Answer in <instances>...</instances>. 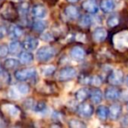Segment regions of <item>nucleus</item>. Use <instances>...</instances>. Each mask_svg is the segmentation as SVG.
<instances>
[{
  "label": "nucleus",
  "mask_w": 128,
  "mask_h": 128,
  "mask_svg": "<svg viewBox=\"0 0 128 128\" xmlns=\"http://www.w3.org/2000/svg\"><path fill=\"white\" fill-rule=\"evenodd\" d=\"M92 36V39L95 42H103V41L106 40V37H107V31L103 26H98V27H96L93 30Z\"/></svg>",
  "instance_id": "10"
},
{
  "label": "nucleus",
  "mask_w": 128,
  "mask_h": 128,
  "mask_svg": "<svg viewBox=\"0 0 128 128\" xmlns=\"http://www.w3.org/2000/svg\"><path fill=\"white\" fill-rule=\"evenodd\" d=\"M34 60V56L32 53L30 52H21L19 54V61H20L21 63L23 64H29L30 62H32Z\"/></svg>",
  "instance_id": "22"
},
{
  "label": "nucleus",
  "mask_w": 128,
  "mask_h": 128,
  "mask_svg": "<svg viewBox=\"0 0 128 128\" xmlns=\"http://www.w3.org/2000/svg\"><path fill=\"white\" fill-rule=\"evenodd\" d=\"M3 72H4V68L1 66V64H0V74L3 73Z\"/></svg>",
  "instance_id": "42"
},
{
  "label": "nucleus",
  "mask_w": 128,
  "mask_h": 128,
  "mask_svg": "<svg viewBox=\"0 0 128 128\" xmlns=\"http://www.w3.org/2000/svg\"><path fill=\"white\" fill-rule=\"evenodd\" d=\"M77 75V70L72 66H66L62 68L57 75V79L60 82H67Z\"/></svg>",
  "instance_id": "4"
},
{
  "label": "nucleus",
  "mask_w": 128,
  "mask_h": 128,
  "mask_svg": "<svg viewBox=\"0 0 128 128\" xmlns=\"http://www.w3.org/2000/svg\"><path fill=\"white\" fill-rule=\"evenodd\" d=\"M33 109H34V111H37V112H44L46 110V104L43 102L37 103V104L34 105Z\"/></svg>",
  "instance_id": "35"
},
{
  "label": "nucleus",
  "mask_w": 128,
  "mask_h": 128,
  "mask_svg": "<svg viewBox=\"0 0 128 128\" xmlns=\"http://www.w3.org/2000/svg\"><path fill=\"white\" fill-rule=\"evenodd\" d=\"M70 55L72 59L76 62H81L84 59L86 56V51L84 49L80 46H75L70 51Z\"/></svg>",
  "instance_id": "12"
},
{
  "label": "nucleus",
  "mask_w": 128,
  "mask_h": 128,
  "mask_svg": "<svg viewBox=\"0 0 128 128\" xmlns=\"http://www.w3.org/2000/svg\"><path fill=\"white\" fill-rule=\"evenodd\" d=\"M56 48L52 46H43L37 51L36 57L41 62H46L56 55Z\"/></svg>",
  "instance_id": "2"
},
{
  "label": "nucleus",
  "mask_w": 128,
  "mask_h": 128,
  "mask_svg": "<svg viewBox=\"0 0 128 128\" xmlns=\"http://www.w3.org/2000/svg\"><path fill=\"white\" fill-rule=\"evenodd\" d=\"M29 10H30V6H29L28 4L24 3V2L20 4V5H19V8H18V12L22 16L26 17V15H28Z\"/></svg>",
  "instance_id": "32"
},
{
  "label": "nucleus",
  "mask_w": 128,
  "mask_h": 128,
  "mask_svg": "<svg viewBox=\"0 0 128 128\" xmlns=\"http://www.w3.org/2000/svg\"><path fill=\"white\" fill-rule=\"evenodd\" d=\"M109 116L108 118L111 120H117L120 118L122 113V106L120 104H112L109 108Z\"/></svg>",
  "instance_id": "14"
},
{
  "label": "nucleus",
  "mask_w": 128,
  "mask_h": 128,
  "mask_svg": "<svg viewBox=\"0 0 128 128\" xmlns=\"http://www.w3.org/2000/svg\"><path fill=\"white\" fill-rule=\"evenodd\" d=\"M81 6L84 12L89 14H96L100 10V5L97 0H84Z\"/></svg>",
  "instance_id": "9"
},
{
  "label": "nucleus",
  "mask_w": 128,
  "mask_h": 128,
  "mask_svg": "<svg viewBox=\"0 0 128 128\" xmlns=\"http://www.w3.org/2000/svg\"><path fill=\"white\" fill-rule=\"evenodd\" d=\"M6 34H7V28L4 26H0V39L4 38Z\"/></svg>",
  "instance_id": "36"
},
{
  "label": "nucleus",
  "mask_w": 128,
  "mask_h": 128,
  "mask_svg": "<svg viewBox=\"0 0 128 128\" xmlns=\"http://www.w3.org/2000/svg\"><path fill=\"white\" fill-rule=\"evenodd\" d=\"M48 11L46 7L43 5H36L32 7V15L38 19H44L47 17Z\"/></svg>",
  "instance_id": "13"
},
{
  "label": "nucleus",
  "mask_w": 128,
  "mask_h": 128,
  "mask_svg": "<svg viewBox=\"0 0 128 128\" xmlns=\"http://www.w3.org/2000/svg\"><path fill=\"white\" fill-rule=\"evenodd\" d=\"M23 29L18 26H16V25H13V26H10V35L12 36V38H19L23 35Z\"/></svg>",
  "instance_id": "25"
},
{
  "label": "nucleus",
  "mask_w": 128,
  "mask_h": 128,
  "mask_svg": "<svg viewBox=\"0 0 128 128\" xmlns=\"http://www.w3.org/2000/svg\"><path fill=\"white\" fill-rule=\"evenodd\" d=\"M112 45L115 49L120 52H125L128 49V31L118 32L112 36Z\"/></svg>",
  "instance_id": "1"
},
{
  "label": "nucleus",
  "mask_w": 128,
  "mask_h": 128,
  "mask_svg": "<svg viewBox=\"0 0 128 128\" xmlns=\"http://www.w3.org/2000/svg\"><path fill=\"white\" fill-rule=\"evenodd\" d=\"M120 91L116 86L112 85L104 90V97L108 101H115L120 97Z\"/></svg>",
  "instance_id": "11"
},
{
  "label": "nucleus",
  "mask_w": 128,
  "mask_h": 128,
  "mask_svg": "<svg viewBox=\"0 0 128 128\" xmlns=\"http://www.w3.org/2000/svg\"><path fill=\"white\" fill-rule=\"evenodd\" d=\"M64 15L71 20H76V19L80 18V13H79L78 9L74 5H68L64 9Z\"/></svg>",
  "instance_id": "16"
},
{
  "label": "nucleus",
  "mask_w": 128,
  "mask_h": 128,
  "mask_svg": "<svg viewBox=\"0 0 128 128\" xmlns=\"http://www.w3.org/2000/svg\"><path fill=\"white\" fill-rule=\"evenodd\" d=\"M56 71V67L53 65H47V66H44L41 68V73L44 75V76H50V75H53Z\"/></svg>",
  "instance_id": "28"
},
{
  "label": "nucleus",
  "mask_w": 128,
  "mask_h": 128,
  "mask_svg": "<svg viewBox=\"0 0 128 128\" xmlns=\"http://www.w3.org/2000/svg\"><path fill=\"white\" fill-rule=\"evenodd\" d=\"M70 127L72 128H84L86 126V123L78 119H71L68 123Z\"/></svg>",
  "instance_id": "30"
},
{
  "label": "nucleus",
  "mask_w": 128,
  "mask_h": 128,
  "mask_svg": "<svg viewBox=\"0 0 128 128\" xmlns=\"http://www.w3.org/2000/svg\"><path fill=\"white\" fill-rule=\"evenodd\" d=\"M22 48H23V45L18 40L12 41V42H10V45H9V51H10V53L12 54V55L20 54Z\"/></svg>",
  "instance_id": "23"
},
{
  "label": "nucleus",
  "mask_w": 128,
  "mask_h": 128,
  "mask_svg": "<svg viewBox=\"0 0 128 128\" xmlns=\"http://www.w3.org/2000/svg\"><path fill=\"white\" fill-rule=\"evenodd\" d=\"M10 53L9 47L5 44H0V58H4Z\"/></svg>",
  "instance_id": "34"
},
{
  "label": "nucleus",
  "mask_w": 128,
  "mask_h": 128,
  "mask_svg": "<svg viewBox=\"0 0 128 128\" xmlns=\"http://www.w3.org/2000/svg\"><path fill=\"white\" fill-rule=\"evenodd\" d=\"M100 8L104 13H111L115 8V3L113 0H101Z\"/></svg>",
  "instance_id": "18"
},
{
  "label": "nucleus",
  "mask_w": 128,
  "mask_h": 128,
  "mask_svg": "<svg viewBox=\"0 0 128 128\" xmlns=\"http://www.w3.org/2000/svg\"><path fill=\"white\" fill-rule=\"evenodd\" d=\"M94 112V108L92 104L87 103L86 101L81 102L80 104H78L77 107V113L79 117L83 118H89L92 116Z\"/></svg>",
  "instance_id": "6"
},
{
  "label": "nucleus",
  "mask_w": 128,
  "mask_h": 128,
  "mask_svg": "<svg viewBox=\"0 0 128 128\" xmlns=\"http://www.w3.org/2000/svg\"><path fill=\"white\" fill-rule=\"evenodd\" d=\"M90 96V91L86 88H81V89L78 90L75 93V98L78 102H84Z\"/></svg>",
  "instance_id": "19"
},
{
  "label": "nucleus",
  "mask_w": 128,
  "mask_h": 128,
  "mask_svg": "<svg viewBox=\"0 0 128 128\" xmlns=\"http://www.w3.org/2000/svg\"><path fill=\"white\" fill-rule=\"evenodd\" d=\"M106 24L109 27H115L120 24V17L117 14L109 16L106 19Z\"/></svg>",
  "instance_id": "26"
},
{
  "label": "nucleus",
  "mask_w": 128,
  "mask_h": 128,
  "mask_svg": "<svg viewBox=\"0 0 128 128\" xmlns=\"http://www.w3.org/2000/svg\"><path fill=\"white\" fill-rule=\"evenodd\" d=\"M16 89H17V91H18V93L20 95H26L30 92V87H29V85L24 83L18 84L16 86Z\"/></svg>",
  "instance_id": "31"
},
{
  "label": "nucleus",
  "mask_w": 128,
  "mask_h": 128,
  "mask_svg": "<svg viewBox=\"0 0 128 128\" xmlns=\"http://www.w3.org/2000/svg\"><path fill=\"white\" fill-rule=\"evenodd\" d=\"M12 2H14V3H18V4H21L23 3V2L24 1V0H12Z\"/></svg>",
  "instance_id": "40"
},
{
  "label": "nucleus",
  "mask_w": 128,
  "mask_h": 128,
  "mask_svg": "<svg viewBox=\"0 0 128 128\" xmlns=\"http://www.w3.org/2000/svg\"><path fill=\"white\" fill-rule=\"evenodd\" d=\"M0 1H1V0H0Z\"/></svg>",
  "instance_id": "44"
},
{
  "label": "nucleus",
  "mask_w": 128,
  "mask_h": 128,
  "mask_svg": "<svg viewBox=\"0 0 128 128\" xmlns=\"http://www.w3.org/2000/svg\"><path fill=\"white\" fill-rule=\"evenodd\" d=\"M96 115L98 119H100L101 121H104L109 116L108 108L106 107L104 105H100L96 110Z\"/></svg>",
  "instance_id": "20"
},
{
  "label": "nucleus",
  "mask_w": 128,
  "mask_h": 128,
  "mask_svg": "<svg viewBox=\"0 0 128 128\" xmlns=\"http://www.w3.org/2000/svg\"><path fill=\"white\" fill-rule=\"evenodd\" d=\"M46 2L50 5H55L56 3H57V0H46Z\"/></svg>",
  "instance_id": "38"
},
{
  "label": "nucleus",
  "mask_w": 128,
  "mask_h": 128,
  "mask_svg": "<svg viewBox=\"0 0 128 128\" xmlns=\"http://www.w3.org/2000/svg\"><path fill=\"white\" fill-rule=\"evenodd\" d=\"M4 68H7V69H15V68H17L19 66V64H20V61H18L16 60V59H13V58H10V59H7V60H5L4 63Z\"/></svg>",
  "instance_id": "24"
},
{
  "label": "nucleus",
  "mask_w": 128,
  "mask_h": 128,
  "mask_svg": "<svg viewBox=\"0 0 128 128\" xmlns=\"http://www.w3.org/2000/svg\"><path fill=\"white\" fill-rule=\"evenodd\" d=\"M66 1H67L68 3H70V4H74V3H77V2H78L79 0H66Z\"/></svg>",
  "instance_id": "39"
},
{
  "label": "nucleus",
  "mask_w": 128,
  "mask_h": 128,
  "mask_svg": "<svg viewBox=\"0 0 128 128\" xmlns=\"http://www.w3.org/2000/svg\"><path fill=\"white\" fill-rule=\"evenodd\" d=\"M92 20L89 15H84L79 18V25L84 28H88L92 26Z\"/></svg>",
  "instance_id": "27"
},
{
  "label": "nucleus",
  "mask_w": 128,
  "mask_h": 128,
  "mask_svg": "<svg viewBox=\"0 0 128 128\" xmlns=\"http://www.w3.org/2000/svg\"><path fill=\"white\" fill-rule=\"evenodd\" d=\"M103 83V79L100 75H93L90 78L89 84H91L93 87H100Z\"/></svg>",
  "instance_id": "29"
},
{
  "label": "nucleus",
  "mask_w": 128,
  "mask_h": 128,
  "mask_svg": "<svg viewBox=\"0 0 128 128\" xmlns=\"http://www.w3.org/2000/svg\"><path fill=\"white\" fill-rule=\"evenodd\" d=\"M38 44H39V41L37 38L30 37L24 39L22 45H23V48L26 49V51H33V50L37 49V48L38 47Z\"/></svg>",
  "instance_id": "17"
},
{
  "label": "nucleus",
  "mask_w": 128,
  "mask_h": 128,
  "mask_svg": "<svg viewBox=\"0 0 128 128\" xmlns=\"http://www.w3.org/2000/svg\"><path fill=\"white\" fill-rule=\"evenodd\" d=\"M46 27H47V24H46V22L43 21L42 19H38V20L34 21L33 24H32V29L35 32H39V33L44 32Z\"/></svg>",
  "instance_id": "21"
},
{
  "label": "nucleus",
  "mask_w": 128,
  "mask_h": 128,
  "mask_svg": "<svg viewBox=\"0 0 128 128\" xmlns=\"http://www.w3.org/2000/svg\"><path fill=\"white\" fill-rule=\"evenodd\" d=\"M0 16L5 20L14 21L15 19H17L18 13L12 4L6 3L0 8Z\"/></svg>",
  "instance_id": "3"
},
{
  "label": "nucleus",
  "mask_w": 128,
  "mask_h": 128,
  "mask_svg": "<svg viewBox=\"0 0 128 128\" xmlns=\"http://www.w3.org/2000/svg\"><path fill=\"white\" fill-rule=\"evenodd\" d=\"M126 109L128 110V101H127V103H126Z\"/></svg>",
  "instance_id": "43"
},
{
  "label": "nucleus",
  "mask_w": 128,
  "mask_h": 128,
  "mask_svg": "<svg viewBox=\"0 0 128 128\" xmlns=\"http://www.w3.org/2000/svg\"><path fill=\"white\" fill-rule=\"evenodd\" d=\"M90 99H91L92 103L94 104H100L103 100V93L101 90L98 89V87L93 88L92 90L90 91Z\"/></svg>",
  "instance_id": "15"
},
{
  "label": "nucleus",
  "mask_w": 128,
  "mask_h": 128,
  "mask_svg": "<svg viewBox=\"0 0 128 128\" xmlns=\"http://www.w3.org/2000/svg\"><path fill=\"white\" fill-rule=\"evenodd\" d=\"M121 125L123 126H128V114L125 115L121 119Z\"/></svg>",
  "instance_id": "37"
},
{
  "label": "nucleus",
  "mask_w": 128,
  "mask_h": 128,
  "mask_svg": "<svg viewBox=\"0 0 128 128\" xmlns=\"http://www.w3.org/2000/svg\"><path fill=\"white\" fill-rule=\"evenodd\" d=\"M37 75V70L33 68H26L15 72L14 76L19 82H26L30 79H33Z\"/></svg>",
  "instance_id": "5"
},
{
  "label": "nucleus",
  "mask_w": 128,
  "mask_h": 128,
  "mask_svg": "<svg viewBox=\"0 0 128 128\" xmlns=\"http://www.w3.org/2000/svg\"><path fill=\"white\" fill-rule=\"evenodd\" d=\"M125 81L124 74L120 69H113L109 73L107 76V82L111 85L118 86Z\"/></svg>",
  "instance_id": "7"
},
{
  "label": "nucleus",
  "mask_w": 128,
  "mask_h": 128,
  "mask_svg": "<svg viewBox=\"0 0 128 128\" xmlns=\"http://www.w3.org/2000/svg\"><path fill=\"white\" fill-rule=\"evenodd\" d=\"M2 111L4 114L10 117L12 119H16L20 116V110L18 108V106L14 105L12 104H5L2 106Z\"/></svg>",
  "instance_id": "8"
},
{
  "label": "nucleus",
  "mask_w": 128,
  "mask_h": 128,
  "mask_svg": "<svg viewBox=\"0 0 128 128\" xmlns=\"http://www.w3.org/2000/svg\"><path fill=\"white\" fill-rule=\"evenodd\" d=\"M125 83H126V85L128 86V75L126 76V78H125Z\"/></svg>",
  "instance_id": "41"
},
{
  "label": "nucleus",
  "mask_w": 128,
  "mask_h": 128,
  "mask_svg": "<svg viewBox=\"0 0 128 128\" xmlns=\"http://www.w3.org/2000/svg\"><path fill=\"white\" fill-rule=\"evenodd\" d=\"M41 39L46 42H51V41L54 40V35L51 32H44L41 34Z\"/></svg>",
  "instance_id": "33"
}]
</instances>
